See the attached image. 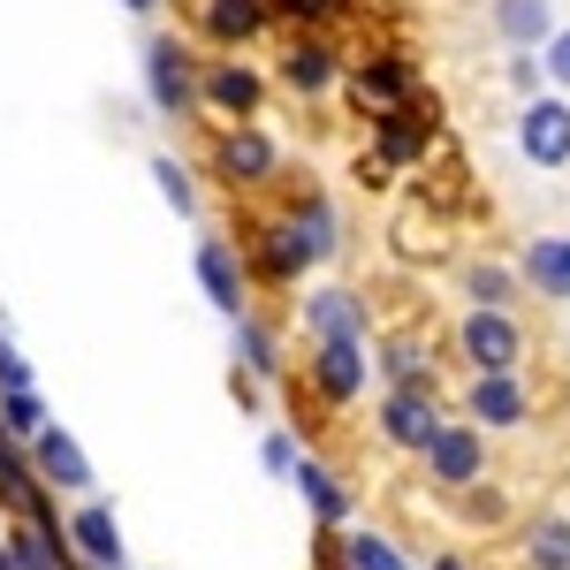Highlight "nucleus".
Instances as JSON below:
<instances>
[{
    "label": "nucleus",
    "instance_id": "f257e3e1",
    "mask_svg": "<svg viewBox=\"0 0 570 570\" xmlns=\"http://www.w3.org/2000/svg\"><path fill=\"white\" fill-rule=\"evenodd\" d=\"M145 99L160 115H190L198 107V61L183 39H145Z\"/></svg>",
    "mask_w": 570,
    "mask_h": 570
},
{
    "label": "nucleus",
    "instance_id": "f03ea898",
    "mask_svg": "<svg viewBox=\"0 0 570 570\" xmlns=\"http://www.w3.org/2000/svg\"><path fill=\"white\" fill-rule=\"evenodd\" d=\"M214 168H220L228 190H259V183L282 176V153H274L266 130H220L214 137Z\"/></svg>",
    "mask_w": 570,
    "mask_h": 570
},
{
    "label": "nucleus",
    "instance_id": "7ed1b4c3",
    "mask_svg": "<svg viewBox=\"0 0 570 570\" xmlns=\"http://www.w3.org/2000/svg\"><path fill=\"white\" fill-rule=\"evenodd\" d=\"M61 540H69V548H77L91 570H130V556H122V525H115V510H107L99 494H85V502L69 510Z\"/></svg>",
    "mask_w": 570,
    "mask_h": 570
},
{
    "label": "nucleus",
    "instance_id": "20e7f679",
    "mask_svg": "<svg viewBox=\"0 0 570 570\" xmlns=\"http://www.w3.org/2000/svg\"><path fill=\"white\" fill-rule=\"evenodd\" d=\"M266 85L244 69V61H214V69H198V107H214V115H228L236 130H252V115H259Z\"/></svg>",
    "mask_w": 570,
    "mask_h": 570
},
{
    "label": "nucleus",
    "instance_id": "39448f33",
    "mask_svg": "<svg viewBox=\"0 0 570 570\" xmlns=\"http://www.w3.org/2000/svg\"><path fill=\"white\" fill-rule=\"evenodd\" d=\"M0 502L16 510V525L61 532V525H53V494L39 487V472H31V456H23L16 441H0Z\"/></svg>",
    "mask_w": 570,
    "mask_h": 570
},
{
    "label": "nucleus",
    "instance_id": "423d86ee",
    "mask_svg": "<svg viewBox=\"0 0 570 570\" xmlns=\"http://www.w3.org/2000/svg\"><path fill=\"white\" fill-rule=\"evenodd\" d=\"M31 472H39L46 494H53V487H61V494H91V456L77 449L69 426H46V434L31 441Z\"/></svg>",
    "mask_w": 570,
    "mask_h": 570
},
{
    "label": "nucleus",
    "instance_id": "0eeeda50",
    "mask_svg": "<svg viewBox=\"0 0 570 570\" xmlns=\"http://www.w3.org/2000/svg\"><path fill=\"white\" fill-rule=\"evenodd\" d=\"M198 289H206L228 320H244L252 282H244V259H236V244H228V236H206V244H198Z\"/></svg>",
    "mask_w": 570,
    "mask_h": 570
},
{
    "label": "nucleus",
    "instance_id": "6e6552de",
    "mask_svg": "<svg viewBox=\"0 0 570 570\" xmlns=\"http://www.w3.org/2000/svg\"><path fill=\"white\" fill-rule=\"evenodd\" d=\"M518 351H525V335H518L510 312H472V320H464V357H472V373H510Z\"/></svg>",
    "mask_w": 570,
    "mask_h": 570
},
{
    "label": "nucleus",
    "instance_id": "1a4fd4ad",
    "mask_svg": "<svg viewBox=\"0 0 570 570\" xmlns=\"http://www.w3.org/2000/svg\"><path fill=\"white\" fill-rule=\"evenodd\" d=\"M518 145H525V160H540V168H563L570 160V107L563 99H532L525 122H518Z\"/></svg>",
    "mask_w": 570,
    "mask_h": 570
},
{
    "label": "nucleus",
    "instance_id": "9d476101",
    "mask_svg": "<svg viewBox=\"0 0 570 570\" xmlns=\"http://www.w3.org/2000/svg\"><path fill=\"white\" fill-rule=\"evenodd\" d=\"M426 472H434L441 487H472L480 480V426H441V434L426 441Z\"/></svg>",
    "mask_w": 570,
    "mask_h": 570
},
{
    "label": "nucleus",
    "instance_id": "9b49d317",
    "mask_svg": "<svg viewBox=\"0 0 570 570\" xmlns=\"http://www.w3.org/2000/svg\"><path fill=\"white\" fill-rule=\"evenodd\" d=\"M305 327L320 343H357L365 335V305L351 289H320V297H305Z\"/></svg>",
    "mask_w": 570,
    "mask_h": 570
},
{
    "label": "nucleus",
    "instance_id": "f8f14e48",
    "mask_svg": "<svg viewBox=\"0 0 570 570\" xmlns=\"http://www.w3.org/2000/svg\"><path fill=\"white\" fill-rule=\"evenodd\" d=\"M312 381H320V395L351 403V395L365 389V343H320V357H312Z\"/></svg>",
    "mask_w": 570,
    "mask_h": 570
},
{
    "label": "nucleus",
    "instance_id": "ddd939ff",
    "mask_svg": "<svg viewBox=\"0 0 570 570\" xmlns=\"http://www.w3.org/2000/svg\"><path fill=\"white\" fill-rule=\"evenodd\" d=\"M525 419V389L510 373H472V426H518Z\"/></svg>",
    "mask_w": 570,
    "mask_h": 570
},
{
    "label": "nucleus",
    "instance_id": "4468645a",
    "mask_svg": "<svg viewBox=\"0 0 570 570\" xmlns=\"http://www.w3.org/2000/svg\"><path fill=\"white\" fill-rule=\"evenodd\" d=\"M381 426H389V441H403V449H426V441L441 434V419H434V403H426V389H419V395L395 389V395H389V419H381Z\"/></svg>",
    "mask_w": 570,
    "mask_h": 570
},
{
    "label": "nucleus",
    "instance_id": "2eb2a0df",
    "mask_svg": "<svg viewBox=\"0 0 570 570\" xmlns=\"http://www.w3.org/2000/svg\"><path fill=\"white\" fill-rule=\"evenodd\" d=\"M525 282L540 297H570V236H532L525 244Z\"/></svg>",
    "mask_w": 570,
    "mask_h": 570
},
{
    "label": "nucleus",
    "instance_id": "dca6fc26",
    "mask_svg": "<svg viewBox=\"0 0 570 570\" xmlns=\"http://www.w3.org/2000/svg\"><path fill=\"white\" fill-rule=\"evenodd\" d=\"M289 480L305 487V502H312V518H320V525H343V518H351V487L335 480L327 464H312V456H297V472H289Z\"/></svg>",
    "mask_w": 570,
    "mask_h": 570
},
{
    "label": "nucleus",
    "instance_id": "f3484780",
    "mask_svg": "<svg viewBox=\"0 0 570 570\" xmlns=\"http://www.w3.org/2000/svg\"><path fill=\"white\" fill-rule=\"evenodd\" d=\"M357 99H373L381 115H395V107H411V61H365L357 69Z\"/></svg>",
    "mask_w": 570,
    "mask_h": 570
},
{
    "label": "nucleus",
    "instance_id": "a211bd4d",
    "mask_svg": "<svg viewBox=\"0 0 570 570\" xmlns=\"http://www.w3.org/2000/svg\"><path fill=\"white\" fill-rule=\"evenodd\" d=\"M282 85L289 91H327L335 85V53L320 39H289V53H282Z\"/></svg>",
    "mask_w": 570,
    "mask_h": 570
},
{
    "label": "nucleus",
    "instance_id": "6ab92c4d",
    "mask_svg": "<svg viewBox=\"0 0 570 570\" xmlns=\"http://www.w3.org/2000/svg\"><path fill=\"white\" fill-rule=\"evenodd\" d=\"M373 122H381V153H389V168H403V160L426 153V107H395V115H373Z\"/></svg>",
    "mask_w": 570,
    "mask_h": 570
},
{
    "label": "nucleus",
    "instance_id": "aec40b11",
    "mask_svg": "<svg viewBox=\"0 0 570 570\" xmlns=\"http://www.w3.org/2000/svg\"><path fill=\"white\" fill-rule=\"evenodd\" d=\"M494 31L510 46H540L556 31V16H548V0H494Z\"/></svg>",
    "mask_w": 570,
    "mask_h": 570
},
{
    "label": "nucleus",
    "instance_id": "412c9836",
    "mask_svg": "<svg viewBox=\"0 0 570 570\" xmlns=\"http://www.w3.org/2000/svg\"><path fill=\"white\" fill-rule=\"evenodd\" d=\"M236 357H244L252 381H274V373H282V343H274V327H259V320L244 312V320H236Z\"/></svg>",
    "mask_w": 570,
    "mask_h": 570
},
{
    "label": "nucleus",
    "instance_id": "4be33fe9",
    "mask_svg": "<svg viewBox=\"0 0 570 570\" xmlns=\"http://www.w3.org/2000/svg\"><path fill=\"white\" fill-rule=\"evenodd\" d=\"M259 23H266V0H206V31H214L220 46L252 39Z\"/></svg>",
    "mask_w": 570,
    "mask_h": 570
},
{
    "label": "nucleus",
    "instance_id": "5701e85b",
    "mask_svg": "<svg viewBox=\"0 0 570 570\" xmlns=\"http://www.w3.org/2000/svg\"><path fill=\"white\" fill-rule=\"evenodd\" d=\"M53 419H46V403L39 389H16V395H0V441H39Z\"/></svg>",
    "mask_w": 570,
    "mask_h": 570
},
{
    "label": "nucleus",
    "instance_id": "b1692460",
    "mask_svg": "<svg viewBox=\"0 0 570 570\" xmlns=\"http://www.w3.org/2000/svg\"><path fill=\"white\" fill-rule=\"evenodd\" d=\"M153 183H160V198L176 214H198V183H190V168H183L176 153H153Z\"/></svg>",
    "mask_w": 570,
    "mask_h": 570
},
{
    "label": "nucleus",
    "instance_id": "393cba45",
    "mask_svg": "<svg viewBox=\"0 0 570 570\" xmlns=\"http://www.w3.org/2000/svg\"><path fill=\"white\" fill-rule=\"evenodd\" d=\"M532 563L540 570H570V525L563 518H548V525L532 532Z\"/></svg>",
    "mask_w": 570,
    "mask_h": 570
},
{
    "label": "nucleus",
    "instance_id": "a878e982",
    "mask_svg": "<svg viewBox=\"0 0 570 570\" xmlns=\"http://www.w3.org/2000/svg\"><path fill=\"white\" fill-rule=\"evenodd\" d=\"M351 570H411L381 532H351Z\"/></svg>",
    "mask_w": 570,
    "mask_h": 570
},
{
    "label": "nucleus",
    "instance_id": "bb28decb",
    "mask_svg": "<svg viewBox=\"0 0 570 570\" xmlns=\"http://www.w3.org/2000/svg\"><path fill=\"white\" fill-rule=\"evenodd\" d=\"M510 305V266H472V312H502Z\"/></svg>",
    "mask_w": 570,
    "mask_h": 570
},
{
    "label": "nucleus",
    "instance_id": "cd10ccee",
    "mask_svg": "<svg viewBox=\"0 0 570 570\" xmlns=\"http://www.w3.org/2000/svg\"><path fill=\"white\" fill-rule=\"evenodd\" d=\"M16 389H31V357L16 351V335L0 327V395H16Z\"/></svg>",
    "mask_w": 570,
    "mask_h": 570
},
{
    "label": "nucleus",
    "instance_id": "c85d7f7f",
    "mask_svg": "<svg viewBox=\"0 0 570 570\" xmlns=\"http://www.w3.org/2000/svg\"><path fill=\"white\" fill-rule=\"evenodd\" d=\"M259 464L274 472V480H289V472H297V441H289V434H266L259 441Z\"/></svg>",
    "mask_w": 570,
    "mask_h": 570
},
{
    "label": "nucleus",
    "instance_id": "c756f323",
    "mask_svg": "<svg viewBox=\"0 0 570 570\" xmlns=\"http://www.w3.org/2000/svg\"><path fill=\"white\" fill-rule=\"evenodd\" d=\"M548 77H556V85H570V31H556V39H548Z\"/></svg>",
    "mask_w": 570,
    "mask_h": 570
},
{
    "label": "nucleus",
    "instance_id": "7c9ffc66",
    "mask_svg": "<svg viewBox=\"0 0 570 570\" xmlns=\"http://www.w3.org/2000/svg\"><path fill=\"white\" fill-rule=\"evenodd\" d=\"M419 357H426V351H411V343H395V351H389V373H395V381H411V373H419Z\"/></svg>",
    "mask_w": 570,
    "mask_h": 570
},
{
    "label": "nucleus",
    "instance_id": "2f4dec72",
    "mask_svg": "<svg viewBox=\"0 0 570 570\" xmlns=\"http://www.w3.org/2000/svg\"><path fill=\"white\" fill-rule=\"evenodd\" d=\"M282 8H289V16H305V23H312V16H335V0H282Z\"/></svg>",
    "mask_w": 570,
    "mask_h": 570
},
{
    "label": "nucleus",
    "instance_id": "473e14b6",
    "mask_svg": "<svg viewBox=\"0 0 570 570\" xmlns=\"http://www.w3.org/2000/svg\"><path fill=\"white\" fill-rule=\"evenodd\" d=\"M122 8H137V16H153V8H160V0H122Z\"/></svg>",
    "mask_w": 570,
    "mask_h": 570
},
{
    "label": "nucleus",
    "instance_id": "72a5a7b5",
    "mask_svg": "<svg viewBox=\"0 0 570 570\" xmlns=\"http://www.w3.org/2000/svg\"><path fill=\"white\" fill-rule=\"evenodd\" d=\"M441 570H464V563H441Z\"/></svg>",
    "mask_w": 570,
    "mask_h": 570
}]
</instances>
